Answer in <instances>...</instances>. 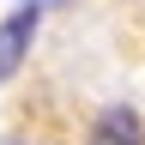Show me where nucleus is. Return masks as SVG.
Returning a JSON list of instances; mask_svg holds the SVG:
<instances>
[{
	"instance_id": "2",
	"label": "nucleus",
	"mask_w": 145,
	"mask_h": 145,
	"mask_svg": "<svg viewBox=\"0 0 145 145\" xmlns=\"http://www.w3.org/2000/svg\"><path fill=\"white\" fill-rule=\"evenodd\" d=\"M91 145H145V121L127 103H115V109H103L91 121Z\"/></svg>"
},
{
	"instance_id": "1",
	"label": "nucleus",
	"mask_w": 145,
	"mask_h": 145,
	"mask_svg": "<svg viewBox=\"0 0 145 145\" xmlns=\"http://www.w3.org/2000/svg\"><path fill=\"white\" fill-rule=\"evenodd\" d=\"M30 36H36V6H18L6 24H0V85H6L18 67H24V54H30Z\"/></svg>"
}]
</instances>
